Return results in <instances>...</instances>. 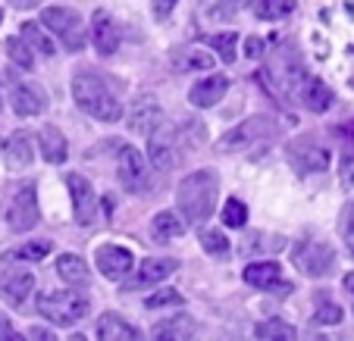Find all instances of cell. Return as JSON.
<instances>
[{
    "label": "cell",
    "mask_w": 354,
    "mask_h": 341,
    "mask_svg": "<svg viewBox=\"0 0 354 341\" xmlns=\"http://www.w3.org/2000/svg\"><path fill=\"white\" fill-rule=\"evenodd\" d=\"M41 22H44L50 32H57L63 38V47L66 50H82L85 47V32H82V19L75 10H66V7H47L41 10Z\"/></svg>",
    "instance_id": "obj_6"
},
{
    "label": "cell",
    "mask_w": 354,
    "mask_h": 341,
    "mask_svg": "<svg viewBox=\"0 0 354 341\" xmlns=\"http://www.w3.org/2000/svg\"><path fill=\"white\" fill-rule=\"evenodd\" d=\"M7 54L16 66L22 69H35V54H32V44L26 38H10L7 41Z\"/></svg>",
    "instance_id": "obj_34"
},
{
    "label": "cell",
    "mask_w": 354,
    "mask_h": 341,
    "mask_svg": "<svg viewBox=\"0 0 354 341\" xmlns=\"http://www.w3.org/2000/svg\"><path fill=\"white\" fill-rule=\"evenodd\" d=\"M41 213H38V194H35V185H22L16 191L13 204L7 210V222L13 232H32L38 226Z\"/></svg>",
    "instance_id": "obj_10"
},
{
    "label": "cell",
    "mask_w": 354,
    "mask_h": 341,
    "mask_svg": "<svg viewBox=\"0 0 354 341\" xmlns=\"http://www.w3.org/2000/svg\"><path fill=\"white\" fill-rule=\"evenodd\" d=\"M245 220H248L245 204L235 201V197H229L226 207H223V222H226L229 228H241V226H245Z\"/></svg>",
    "instance_id": "obj_39"
},
{
    "label": "cell",
    "mask_w": 354,
    "mask_h": 341,
    "mask_svg": "<svg viewBox=\"0 0 354 341\" xmlns=\"http://www.w3.org/2000/svg\"><path fill=\"white\" fill-rule=\"evenodd\" d=\"M185 150L188 135L182 126H157L147 135V157H151V166L160 169V173H169L173 166H179Z\"/></svg>",
    "instance_id": "obj_4"
},
{
    "label": "cell",
    "mask_w": 354,
    "mask_h": 341,
    "mask_svg": "<svg viewBox=\"0 0 354 341\" xmlns=\"http://www.w3.org/2000/svg\"><path fill=\"white\" fill-rule=\"evenodd\" d=\"M345 241H348V251L354 254V204L348 207V220H345Z\"/></svg>",
    "instance_id": "obj_42"
},
{
    "label": "cell",
    "mask_w": 354,
    "mask_h": 341,
    "mask_svg": "<svg viewBox=\"0 0 354 341\" xmlns=\"http://www.w3.org/2000/svg\"><path fill=\"white\" fill-rule=\"evenodd\" d=\"M120 182L129 194H147L151 191V163L135 150L132 144L120 148Z\"/></svg>",
    "instance_id": "obj_7"
},
{
    "label": "cell",
    "mask_w": 354,
    "mask_h": 341,
    "mask_svg": "<svg viewBox=\"0 0 354 341\" xmlns=\"http://www.w3.org/2000/svg\"><path fill=\"white\" fill-rule=\"evenodd\" d=\"M91 41L94 47H97L100 57H110L120 50V28H116L113 16L107 13V10H97L91 19Z\"/></svg>",
    "instance_id": "obj_16"
},
{
    "label": "cell",
    "mask_w": 354,
    "mask_h": 341,
    "mask_svg": "<svg viewBox=\"0 0 354 341\" xmlns=\"http://www.w3.org/2000/svg\"><path fill=\"white\" fill-rule=\"evenodd\" d=\"M69 194H73V216L79 226H91L94 216H97V194H94L91 182L85 175H66Z\"/></svg>",
    "instance_id": "obj_11"
},
{
    "label": "cell",
    "mask_w": 354,
    "mask_h": 341,
    "mask_svg": "<svg viewBox=\"0 0 354 341\" xmlns=\"http://www.w3.org/2000/svg\"><path fill=\"white\" fill-rule=\"evenodd\" d=\"M160 119H163L160 104H157L154 97H141V101H135V107L129 110L126 126L132 128L135 135H151L157 126H160Z\"/></svg>",
    "instance_id": "obj_17"
},
{
    "label": "cell",
    "mask_w": 354,
    "mask_h": 341,
    "mask_svg": "<svg viewBox=\"0 0 354 341\" xmlns=\"http://www.w3.org/2000/svg\"><path fill=\"white\" fill-rule=\"evenodd\" d=\"M0 22H3V10H0Z\"/></svg>",
    "instance_id": "obj_48"
},
{
    "label": "cell",
    "mask_w": 354,
    "mask_h": 341,
    "mask_svg": "<svg viewBox=\"0 0 354 341\" xmlns=\"http://www.w3.org/2000/svg\"><path fill=\"white\" fill-rule=\"evenodd\" d=\"M38 144H41V154H44L47 163H63L66 160V138L60 135V128L44 126L41 135H38Z\"/></svg>",
    "instance_id": "obj_24"
},
{
    "label": "cell",
    "mask_w": 354,
    "mask_h": 341,
    "mask_svg": "<svg viewBox=\"0 0 354 341\" xmlns=\"http://www.w3.org/2000/svg\"><path fill=\"white\" fill-rule=\"evenodd\" d=\"M151 235H154V241H160V244L176 241L179 235H185V220L176 216L173 210H163V213H157L154 220H151Z\"/></svg>",
    "instance_id": "obj_22"
},
{
    "label": "cell",
    "mask_w": 354,
    "mask_h": 341,
    "mask_svg": "<svg viewBox=\"0 0 354 341\" xmlns=\"http://www.w3.org/2000/svg\"><path fill=\"white\" fill-rule=\"evenodd\" d=\"M10 101H13V110L19 116H38L44 110V97L32 85H16L13 94H10Z\"/></svg>",
    "instance_id": "obj_25"
},
{
    "label": "cell",
    "mask_w": 354,
    "mask_h": 341,
    "mask_svg": "<svg viewBox=\"0 0 354 341\" xmlns=\"http://www.w3.org/2000/svg\"><path fill=\"white\" fill-rule=\"evenodd\" d=\"M245 282L251 288H261V291H276V288H279L282 295H288V291H292V285L282 279L279 263H273V260H261V263L245 266Z\"/></svg>",
    "instance_id": "obj_14"
},
{
    "label": "cell",
    "mask_w": 354,
    "mask_h": 341,
    "mask_svg": "<svg viewBox=\"0 0 354 341\" xmlns=\"http://www.w3.org/2000/svg\"><path fill=\"white\" fill-rule=\"evenodd\" d=\"M0 154H3V160H7L10 169H26V166H32V160H35L32 138H28L26 132L7 135V138L0 141Z\"/></svg>",
    "instance_id": "obj_18"
},
{
    "label": "cell",
    "mask_w": 354,
    "mask_h": 341,
    "mask_svg": "<svg viewBox=\"0 0 354 341\" xmlns=\"http://www.w3.org/2000/svg\"><path fill=\"white\" fill-rule=\"evenodd\" d=\"M254 335L263 341H292V338H298V329L286 320H263V322H257Z\"/></svg>",
    "instance_id": "obj_29"
},
{
    "label": "cell",
    "mask_w": 354,
    "mask_h": 341,
    "mask_svg": "<svg viewBox=\"0 0 354 341\" xmlns=\"http://www.w3.org/2000/svg\"><path fill=\"white\" fill-rule=\"evenodd\" d=\"M270 69H273V81H276L282 97L301 101V79H304V69H301V60H295L292 50H282V54L270 63Z\"/></svg>",
    "instance_id": "obj_9"
},
{
    "label": "cell",
    "mask_w": 354,
    "mask_h": 341,
    "mask_svg": "<svg viewBox=\"0 0 354 341\" xmlns=\"http://www.w3.org/2000/svg\"><path fill=\"white\" fill-rule=\"evenodd\" d=\"M97 338H104V341H135V338H141V332L132 326V322L122 320V316L104 313L100 322H97Z\"/></svg>",
    "instance_id": "obj_21"
},
{
    "label": "cell",
    "mask_w": 354,
    "mask_h": 341,
    "mask_svg": "<svg viewBox=\"0 0 354 341\" xmlns=\"http://www.w3.org/2000/svg\"><path fill=\"white\" fill-rule=\"evenodd\" d=\"M216 197H220V175L214 169H198V173L185 175L179 182V191H176L182 216L192 226H201V222H207L214 216Z\"/></svg>",
    "instance_id": "obj_1"
},
{
    "label": "cell",
    "mask_w": 354,
    "mask_h": 341,
    "mask_svg": "<svg viewBox=\"0 0 354 341\" xmlns=\"http://www.w3.org/2000/svg\"><path fill=\"white\" fill-rule=\"evenodd\" d=\"M57 273L69 282V285H85L88 282V263L79 254H63L57 260Z\"/></svg>",
    "instance_id": "obj_28"
},
{
    "label": "cell",
    "mask_w": 354,
    "mask_h": 341,
    "mask_svg": "<svg viewBox=\"0 0 354 341\" xmlns=\"http://www.w3.org/2000/svg\"><path fill=\"white\" fill-rule=\"evenodd\" d=\"M50 254V241H28V244H19V248L7 251L3 260L7 263H16V260H44Z\"/></svg>",
    "instance_id": "obj_32"
},
{
    "label": "cell",
    "mask_w": 354,
    "mask_h": 341,
    "mask_svg": "<svg viewBox=\"0 0 354 341\" xmlns=\"http://www.w3.org/2000/svg\"><path fill=\"white\" fill-rule=\"evenodd\" d=\"M345 291L351 295V310H354V273H348V275H345Z\"/></svg>",
    "instance_id": "obj_45"
},
{
    "label": "cell",
    "mask_w": 354,
    "mask_h": 341,
    "mask_svg": "<svg viewBox=\"0 0 354 341\" xmlns=\"http://www.w3.org/2000/svg\"><path fill=\"white\" fill-rule=\"evenodd\" d=\"M276 132V122L270 116H251V119L239 122L235 128H229L220 141H216V150L220 154H235V150H245L251 144H257L261 138Z\"/></svg>",
    "instance_id": "obj_5"
},
{
    "label": "cell",
    "mask_w": 354,
    "mask_h": 341,
    "mask_svg": "<svg viewBox=\"0 0 354 341\" xmlns=\"http://www.w3.org/2000/svg\"><path fill=\"white\" fill-rule=\"evenodd\" d=\"M22 38L28 41V44L38 50V54H44V57H54V41L44 35V28L38 26V22H26L22 26Z\"/></svg>",
    "instance_id": "obj_33"
},
{
    "label": "cell",
    "mask_w": 354,
    "mask_h": 341,
    "mask_svg": "<svg viewBox=\"0 0 354 341\" xmlns=\"http://www.w3.org/2000/svg\"><path fill=\"white\" fill-rule=\"evenodd\" d=\"M201 248L207 251L210 257H226L229 254V238L216 228H207V232H201Z\"/></svg>",
    "instance_id": "obj_35"
},
{
    "label": "cell",
    "mask_w": 354,
    "mask_h": 341,
    "mask_svg": "<svg viewBox=\"0 0 354 341\" xmlns=\"http://www.w3.org/2000/svg\"><path fill=\"white\" fill-rule=\"evenodd\" d=\"M245 50H248V57H251V60H261V57H263V41L261 38H248Z\"/></svg>",
    "instance_id": "obj_43"
},
{
    "label": "cell",
    "mask_w": 354,
    "mask_h": 341,
    "mask_svg": "<svg viewBox=\"0 0 354 341\" xmlns=\"http://www.w3.org/2000/svg\"><path fill=\"white\" fill-rule=\"evenodd\" d=\"M214 57L207 54V50H198V47H192V50H179V54L173 57V66L179 69V72H194V69H210L214 66Z\"/></svg>",
    "instance_id": "obj_30"
},
{
    "label": "cell",
    "mask_w": 354,
    "mask_h": 341,
    "mask_svg": "<svg viewBox=\"0 0 354 341\" xmlns=\"http://www.w3.org/2000/svg\"><path fill=\"white\" fill-rule=\"evenodd\" d=\"M248 7L254 10L257 19H286L295 13V0H248Z\"/></svg>",
    "instance_id": "obj_26"
},
{
    "label": "cell",
    "mask_w": 354,
    "mask_h": 341,
    "mask_svg": "<svg viewBox=\"0 0 354 341\" xmlns=\"http://www.w3.org/2000/svg\"><path fill=\"white\" fill-rule=\"evenodd\" d=\"M192 335H194V322L188 316H173V320L154 326L151 338H192Z\"/></svg>",
    "instance_id": "obj_31"
},
{
    "label": "cell",
    "mask_w": 354,
    "mask_h": 341,
    "mask_svg": "<svg viewBox=\"0 0 354 341\" xmlns=\"http://www.w3.org/2000/svg\"><path fill=\"white\" fill-rule=\"evenodd\" d=\"M73 101L79 110H85L88 116H94V119H100V122L122 119V107L113 97V91L91 72H79L73 79Z\"/></svg>",
    "instance_id": "obj_2"
},
{
    "label": "cell",
    "mask_w": 354,
    "mask_h": 341,
    "mask_svg": "<svg viewBox=\"0 0 354 341\" xmlns=\"http://www.w3.org/2000/svg\"><path fill=\"white\" fill-rule=\"evenodd\" d=\"M91 301L75 288H63V291H44L38 295V313L44 320H50L54 326H75L79 320H85Z\"/></svg>",
    "instance_id": "obj_3"
},
{
    "label": "cell",
    "mask_w": 354,
    "mask_h": 341,
    "mask_svg": "<svg viewBox=\"0 0 354 341\" xmlns=\"http://www.w3.org/2000/svg\"><path fill=\"white\" fill-rule=\"evenodd\" d=\"M235 44H239V35L235 32H220V35H210V47H214L220 60L232 63L235 60Z\"/></svg>",
    "instance_id": "obj_36"
},
{
    "label": "cell",
    "mask_w": 354,
    "mask_h": 341,
    "mask_svg": "<svg viewBox=\"0 0 354 341\" xmlns=\"http://www.w3.org/2000/svg\"><path fill=\"white\" fill-rule=\"evenodd\" d=\"M333 263H335V251H333V244H326V241L304 238L298 248H295V266H298L301 273L326 275L329 269H333Z\"/></svg>",
    "instance_id": "obj_8"
},
{
    "label": "cell",
    "mask_w": 354,
    "mask_h": 341,
    "mask_svg": "<svg viewBox=\"0 0 354 341\" xmlns=\"http://www.w3.org/2000/svg\"><path fill=\"white\" fill-rule=\"evenodd\" d=\"M182 295L176 291V288H160V291H154V295L145 301L147 310H160V307H182Z\"/></svg>",
    "instance_id": "obj_37"
},
{
    "label": "cell",
    "mask_w": 354,
    "mask_h": 341,
    "mask_svg": "<svg viewBox=\"0 0 354 341\" xmlns=\"http://www.w3.org/2000/svg\"><path fill=\"white\" fill-rule=\"evenodd\" d=\"M176 273V260H169V257H151V260L141 263L138 275L132 279V285L129 288H141V285H157V282H163L167 275Z\"/></svg>",
    "instance_id": "obj_20"
},
{
    "label": "cell",
    "mask_w": 354,
    "mask_h": 341,
    "mask_svg": "<svg viewBox=\"0 0 354 341\" xmlns=\"http://www.w3.org/2000/svg\"><path fill=\"white\" fill-rule=\"evenodd\" d=\"M176 3H179V0H154V13H157V19H167V16L176 10Z\"/></svg>",
    "instance_id": "obj_41"
},
{
    "label": "cell",
    "mask_w": 354,
    "mask_h": 341,
    "mask_svg": "<svg viewBox=\"0 0 354 341\" xmlns=\"http://www.w3.org/2000/svg\"><path fill=\"white\" fill-rule=\"evenodd\" d=\"M132 263H135V257L129 254L126 248H120V244H104V248H97V269L113 282H126L129 273H132Z\"/></svg>",
    "instance_id": "obj_15"
},
{
    "label": "cell",
    "mask_w": 354,
    "mask_h": 341,
    "mask_svg": "<svg viewBox=\"0 0 354 341\" xmlns=\"http://www.w3.org/2000/svg\"><path fill=\"white\" fill-rule=\"evenodd\" d=\"M288 157H292L298 173H323L329 166V148L314 138L295 141L292 148H288Z\"/></svg>",
    "instance_id": "obj_12"
},
{
    "label": "cell",
    "mask_w": 354,
    "mask_h": 341,
    "mask_svg": "<svg viewBox=\"0 0 354 341\" xmlns=\"http://www.w3.org/2000/svg\"><path fill=\"white\" fill-rule=\"evenodd\" d=\"M342 320H345V313H342L339 304H333V301L323 304V301H320V307H317V313H314V322H317V326H339Z\"/></svg>",
    "instance_id": "obj_38"
},
{
    "label": "cell",
    "mask_w": 354,
    "mask_h": 341,
    "mask_svg": "<svg viewBox=\"0 0 354 341\" xmlns=\"http://www.w3.org/2000/svg\"><path fill=\"white\" fill-rule=\"evenodd\" d=\"M32 288H35V275L26 273V269L7 266L0 273V298L7 304H13V307H22V304H26V298L32 295Z\"/></svg>",
    "instance_id": "obj_13"
},
{
    "label": "cell",
    "mask_w": 354,
    "mask_h": 341,
    "mask_svg": "<svg viewBox=\"0 0 354 341\" xmlns=\"http://www.w3.org/2000/svg\"><path fill=\"white\" fill-rule=\"evenodd\" d=\"M301 104H304L310 113H326V110L333 107V91L326 88V81L308 79V85L301 88Z\"/></svg>",
    "instance_id": "obj_23"
},
{
    "label": "cell",
    "mask_w": 354,
    "mask_h": 341,
    "mask_svg": "<svg viewBox=\"0 0 354 341\" xmlns=\"http://www.w3.org/2000/svg\"><path fill=\"white\" fill-rule=\"evenodd\" d=\"M229 91V79L226 75H210V79H201L198 85L188 91V101L194 104V107H214V104H220L223 97H226Z\"/></svg>",
    "instance_id": "obj_19"
},
{
    "label": "cell",
    "mask_w": 354,
    "mask_h": 341,
    "mask_svg": "<svg viewBox=\"0 0 354 341\" xmlns=\"http://www.w3.org/2000/svg\"><path fill=\"white\" fill-rule=\"evenodd\" d=\"M13 7H19V10H28V7H38L41 0H10Z\"/></svg>",
    "instance_id": "obj_47"
},
{
    "label": "cell",
    "mask_w": 354,
    "mask_h": 341,
    "mask_svg": "<svg viewBox=\"0 0 354 341\" xmlns=\"http://www.w3.org/2000/svg\"><path fill=\"white\" fill-rule=\"evenodd\" d=\"M286 248V238H279V235H263V232H251L245 238V244H241V254H251V257H257V254H273V251H282Z\"/></svg>",
    "instance_id": "obj_27"
},
{
    "label": "cell",
    "mask_w": 354,
    "mask_h": 341,
    "mask_svg": "<svg viewBox=\"0 0 354 341\" xmlns=\"http://www.w3.org/2000/svg\"><path fill=\"white\" fill-rule=\"evenodd\" d=\"M0 338H3V341H16V338H22V335L13 329V322H10L3 313H0Z\"/></svg>",
    "instance_id": "obj_40"
},
{
    "label": "cell",
    "mask_w": 354,
    "mask_h": 341,
    "mask_svg": "<svg viewBox=\"0 0 354 341\" xmlns=\"http://www.w3.org/2000/svg\"><path fill=\"white\" fill-rule=\"evenodd\" d=\"M342 182H345V185H354V160L351 157L342 160Z\"/></svg>",
    "instance_id": "obj_44"
},
{
    "label": "cell",
    "mask_w": 354,
    "mask_h": 341,
    "mask_svg": "<svg viewBox=\"0 0 354 341\" xmlns=\"http://www.w3.org/2000/svg\"><path fill=\"white\" fill-rule=\"evenodd\" d=\"M28 338H38V341H44V338H54V335L47 332V329H32V332H28Z\"/></svg>",
    "instance_id": "obj_46"
}]
</instances>
